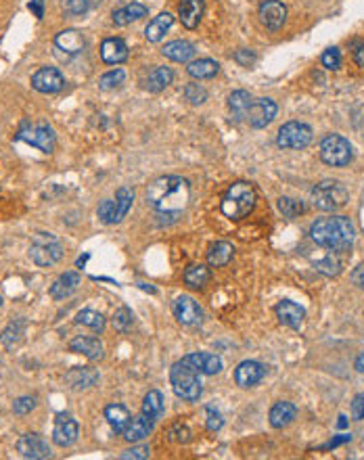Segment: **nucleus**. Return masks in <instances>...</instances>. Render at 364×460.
<instances>
[{
	"label": "nucleus",
	"mask_w": 364,
	"mask_h": 460,
	"mask_svg": "<svg viewBox=\"0 0 364 460\" xmlns=\"http://www.w3.org/2000/svg\"><path fill=\"white\" fill-rule=\"evenodd\" d=\"M70 350L74 354H82L86 356L89 360L96 362V360H103L105 352H103V343L94 337H76L72 343H70Z\"/></svg>",
	"instance_id": "nucleus-22"
},
{
	"label": "nucleus",
	"mask_w": 364,
	"mask_h": 460,
	"mask_svg": "<svg viewBox=\"0 0 364 460\" xmlns=\"http://www.w3.org/2000/svg\"><path fill=\"white\" fill-rule=\"evenodd\" d=\"M80 285H82V276L78 272H65L51 285V298L53 300H65V298L74 295Z\"/></svg>",
	"instance_id": "nucleus-18"
},
{
	"label": "nucleus",
	"mask_w": 364,
	"mask_h": 460,
	"mask_svg": "<svg viewBox=\"0 0 364 460\" xmlns=\"http://www.w3.org/2000/svg\"><path fill=\"white\" fill-rule=\"evenodd\" d=\"M235 61L241 63V65H245V68H249L252 63H256V53H254V51H247V49H241V51L235 53Z\"/></svg>",
	"instance_id": "nucleus-51"
},
{
	"label": "nucleus",
	"mask_w": 364,
	"mask_h": 460,
	"mask_svg": "<svg viewBox=\"0 0 364 460\" xmlns=\"http://www.w3.org/2000/svg\"><path fill=\"white\" fill-rule=\"evenodd\" d=\"M17 141H23L36 149H40L42 153H53L55 149V132L48 124H23L21 130L17 132Z\"/></svg>",
	"instance_id": "nucleus-9"
},
{
	"label": "nucleus",
	"mask_w": 364,
	"mask_h": 460,
	"mask_svg": "<svg viewBox=\"0 0 364 460\" xmlns=\"http://www.w3.org/2000/svg\"><path fill=\"white\" fill-rule=\"evenodd\" d=\"M17 452L23 456V459H32V460H40V459H48L51 456V448L48 444L36 435V433H25L17 440Z\"/></svg>",
	"instance_id": "nucleus-13"
},
{
	"label": "nucleus",
	"mask_w": 364,
	"mask_h": 460,
	"mask_svg": "<svg viewBox=\"0 0 364 460\" xmlns=\"http://www.w3.org/2000/svg\"><path fill=\"white\" fill-rule=\"evenodd\" d=\"M76 322L82 324V326H89V328L96 331V333H100V331L105 328V318H103V314H98V312H94V309H82V312L76 316Z\"/></svg>",
	"instance_id": "nucleus-39"
},
{
	"label": "nucleus",
	"mask_w": 364,
	"mask_h": 460,
	"mask_svg": "<svg viewBox=\"0 0 364 460\" xmlns=\"http://www.w3.org/2000/svg\"><path fill=\"white\" fill-rule=\"evenodd\" d=\"M314 268H316L320 274H325V276H337V274L342 272V264H339V260L333 257V255H327V257L318 260V262L314 264Z\"/></svg>",
	"instance_id": "nucleus-42"
},
{
	"label": "nucleus",
	"mask_w": 364,
	"mask_h": 460,
	"mask_svg": "<svg viewBox=\"0 0 364 460\" xmlns=\"http://www.w3.org/2000/svg\"><path fill=\"white\" fill-rule=\"evenodd\" d=\"M111 324H113L115 331L128 333V331L132 328V324H134V314H132V309H130V307H119V309L113 314Z\"/></svg>",
	"instance_id": "nucleus-40"
},
{
	"label": "nucleus",
	"mask_w": 364,
	"mask_h": 460,
	"mask_svg": "<svg viewBox=\"0 0 364 460\" xmlns=\"http://www.w3.org/2000/svg\"><path fill=\"white\" fill-rule=\"evenodd\" d=\"M218 70H220V65L212 59H199V61L188 63V68H186L188 76L195 77V79H209L218 74Z\"/></svg>",
	"instance_id": "nucleus-36"
},
{
	"label": "nucleus",
	"mask_w": 364,
	"mask_h": 460,
	"mask_svg": "<svg viewBox=\"0 0 364 460\" xmlns=\"http://www.w3.org/2000/svg\"><path fill=\"white\" fill-rule=\"evenodd\" d=\"M352 283H354L356 287L364 289V262L360 264V266L354 268V272H352Z\"/></svg>",
	"instance_id": "nucleus-54"
},
{
	"label": "nucleus",
	"mask_w": 364,
	"mask_h": 460,
	"mask_svg": "<svg viewBox=\"0 0 364 460\" xmlns=\"http://www.w3.org/2000/svg\"><path fill=\"white\" fill-rule=\"evenodd\" d=\"M354 61L364 68V40H356L354 42Z\"/></svg>",
	"instance_id": "nucleus-53"
},
{
	"label": "nucleus",
	"mask_w": 364,
	"mask_h": 460,
	"mask_svg": "<svg viewBox=\"0 0 364 460\" xmlns=\"http://www.w3.org/2000/svg\"><path fill=\"white\" fill-rule=\"evenodd\" d=\"M151 456V450H149V446H136V448H130V450H126L119 459L122 460H138V459H149Z\"/></svg>",
	"instance_id": "nucleus-49"
},
{
	"label": "nucleus",
	"mask_w": 364,
	"mask_h": 460,
	"mask_svg": "<svg viewBox=\"0 0 364 460\" xmlns=\"http://www.w3.org/2000/svg\"><path fill=\"white\" fill-rule=\"evenodd\" d=\"M352 419L354 421H363L364 419V393H358L354 400H352Z\"/></svg>",
	"instance_id": "nucleus-52"
},
{
	"label": "nucleus",
	"mask_w": 364,
	"mask_h": 460,
	"mask_svg": "<svg viewBox=\"0 0 364 460\" xmlns=\"http://www.w3.org/2000/svg\"><path fill=\"white\" fill-rule=\"evenodd\" d=\"M354 369H356L358 373H363L364 375V352L360 354V356H358V358H356V362H354Z\"/></svg>",
	"instance_id": "nucleus-57"
},
{
	"label": "nucleus",
	"mask_w": 364,
	"mask_h": 460,
	"mask_svg": "<svg viewBox=\"0 0 364 460\" xmlns=\"http://www.w3.org/2000/svg\"><path fill=\"white\" fill-rule=\"evenodd\" d=\"M352 157H354V151H352V145L348 139H344L339 134H327L320 141V159L327 165L346 167V165H350Z\"/></svg>",
	"instance_id": "nucleus-7"
},
{
	"label": "nucleus",
	"mask_w": 364,
	"mask_h": 460,
	"mask_svg": "<svg viewBox=\"0 0 364 460\" xmlns=\"http://www.w3.org/2000/svg\"><path fill=\"white\" fill-rule=\"evenodd\" d=\"M30 11H32L38 19H42V17H44V4H42V0H32V2H30Z\"/></svg>",
	"instance_id": "nucleus-55"
},
{
	"label": "nucleus",
	"mask_w": 364,
	"mask_h": 460,
	"mask_svg": "<svg viewBox=\"0 0 364 460\" xmlns=\"http://www.w3.org/2000/svg\"><path fill=\"white\" fill-rule=\"evenodd\" d=\"M164 410H166V406H164V395H162L160 391H155V389L149 391V393L145 395V400H143V414H147L149 419L157 421V419H162Z\"/></svg>",
	"instance_id": "nucleus-37"
},
{
	"label": "nucleus",
	"mask_w": 364,
	"mask_h": 460,
	"mask_svg": "<svg viewBox=\"0 0 364 460\" xmlns=\"http://www.w3.org/2000/svg\"><path fill=\"white\" fill-rule=\"evenodd\" d=\"M352 440V435H342V437H335L327 448H335V446H339V444H344V442H350Z\"/></svg>",
	"instance_id": "nucleus-56"
},
{
	"label": "nucleus",
	"mask_w": 364,
	"mask_h": 460,
	"mask_svg": "<svg viewBox=\"0 0 364 460\" xmlns=\"http://www.w3.org/2000/svg\"><path fill=\"white\" fill-rule=\"evenodd\" d=\"M233 255H235V247L226 241H218L207 251V264L212 268H222L233 260Z\"/></svg>",
	"instance_id": "nucleus-29"
},
{
	"label": "nucleus",
	"mask_w": 364,
	"mask_h": 460,
	"mask_svg": "<svg viewBox=\"0 0 364 460\" xmlns=\"http://www.w3.org/2000/svg\"><path fill=\"white\" fill-rule=\"evenodd\" d=\"M153 419H149L147 414H141V416H132L128 427L124 429V440L126 442H143L145 437H149V433L153 431Z\"/></svg>",
	"instance_id": "nucleus-20"
},
{
	"label": "nucleus",
	"mask_w": 364,
	"mask_h": 460,
	"mask_svg": "<svg viewBox=\"0 0 364 460\" xmlns=\"http://www.w3.org/2000/svg\"><path fill=\"white\" fill-rule=\"evenodd\" d=\"M0 306H2V298H0Z\"/></svg>",
	"instance_id": "nucleus-60"
},
{
	"label": "nucleus",
	"mask_w": 364,
	"mask_h": 460,
	"mask_svg": "<svg viewBox=\"0 0 364 460\" xmlns=\"http://www.w3.org/2000/svg\"><path fill=\"white\" fill-rule=\"evenodd\" d=\"M100 59L107 65H117L128 59V46L122 38H107L100 44Z\"/></svg>",
	"instance_id": "nucleus-19"
},
{
	"label": "nucleus",
	"mask_w": 364,
	"mask_h": 460,
	"mask_svg": "<svg viewBox=\"0 0 364 460\" xmlns=\"http://www.w3.org/2000/svg\"><path fill=\"white\" fill-rule=\"evenodd\" d=\"M98 218L105 222V224H113L115 222V201L111 199H105L100 205H98Z\"/></svg>",
	"instance_id": "nucleus-47"
},
{
	"label": "nucleus",
	"mask_w": 364,
	"mask_h": 460,
	"mask_svg": "<svg viewBox=\"0 0 364 460\" xmlns=\"http://www.w3.org/2000/svg\"><path fill=\"white\" fill-rule=\"evenodd\" d=\"M86 260H89V255H84V257H80V260H78V266L82 268V266L86 264Z\"/></svg>",
	"instance_id": "nucleus-58"
},
{
	"label": "nucleus",
	"mask_w": 364,
	"mask_h": 460,
	"mask_svg": "<svg viewBox=\"0 0 364 460\" xmlns=\"http://www.w3.org/2000/svg\"><path fill=\"white\" fill-rule=\"evenodd\" d=\"M190 201V184L182 176L155 178L147 189V205L160 214L181 216Z\"/></svg>",
	"instance_id": "nucleus-1"
},
{
	"label": "nucleus",
	"mask_w": 364,
	"mask_h": 460,
	"mask_svg": "<svg viewBox=\"0 0 364 460\" xmlns=\"http://www.w3.org/2000/svg\"><path fill=\"white\" fill-rule=\"evenodd\" d=\"M278 210L282 212L285 218L293 220V218H297L299 214H304V203H301V201H295V199H289V197H280V199H278Z\"/></svg>",
	"instance_id": "nucleus-41"
},
{
	"label": "nucleus",
	"mask_w": 364,
	"mask_h": 460,
	"mask_svg": "<svg viewBox=\"0 0 364 460\" xmlns=\"http://www.w3.org/2000/svg\"><path fill=\"white\" fill-rule=\"evenodd\" d=\"M276 103L273 98H258L252 103L249 111H247V122L252 128H266L274 117H276Z\"/></svg>",
	"instance_id": "nucleus-12"
},
{
	"label": "nucleus",
	"mask_w": 364,
	"mask_h": 460,
	"mask_svg": "<svg viewBox=\"0 0 364 460\" xmlns=\"http://www.w3.org/2000/svg\"><path fill=\"white\" fill-rule=\"evenodd\" d=\"M172 23H174V17H172L170 13L157 15V17L145 27V38H147L149 42H160V40L166 36V32L172 27Z\"/></svg>",
	"instance_id": "nucleus-31"
},
{
	"label": "nucleus",
	"mask_w": 364,
	"mask_h": 460,
	"mask_svg": "<svg viewBox=\"0 0 364 460\" xmlns=\"http://www.w3.org/2000/svg\"><path fill=\"white\" fill-rule=\"evenodd\" d=\"M124 79H126L124 70H111V72H107V74L100 76L98 86H100L103 90H113V88H117L119 84H124Z\"/></svg>",
	"instance_id": "nucleus-44"
},
{
	"label": "nucleus",
	"mask_w": 364,
	"mask_h": 460,
	"mask_svg": "<svg viewBox=\"0 0 364 460\" xmlns=\"http://www.w3.org/2000/svg\"><path fill=\"white\" fill-rule=\"evenodd\" d=\"M34 408H36V400H34L32 395H21V397H17V400L13 402V412L19 414V416L30 414Z\"/></svg>",
	"instance_id": "nucleus-45"
},
{
	"label": "nucleus",
	"mask_w": 364,
	"mask_h": 460,
	"mask_svg": "<svg viewBox=\"0 0 364 460\" xmlns=\"http://www.w3.org/2000/svg\"><path fill=\"white\" fill-rule=\"evenodd\" d=\"M23 335H25V320L23 318H17L13 320L0 335V341L6 350H15L21 341H23Z\"/></svg>",
	"instance_id": "nucleus-32"
},
{
	"label": "nucleus",
	"mask_w": 364,
	"mask_h": 460,
	"mask_svg": "<svg viewBox=\"0 0 364 460\" xmlns=\"http://www.w3.org/2000/svg\"><path fill=\"white\" fill-rule=\"evenodd\" d=\"M252 103H254V98H252V94L245 92V90H235V92L228 96V109L233 111V115H235L237 120L247 117V111H249Z\"/></svg>",
	"instance_id": "nucleus-34"
},
{
	"label": "nucleus",
	"mask_w": 364,
	"mask_h": 460,
	"mask_svg": "<svg viewBox=\"0 0 364 460\" xmlns=\"http://www.w3.org/2000/svg\"><path fill=\"white\" fill-rule=\"evenodd\" d=\"M348 189L337 180H323L312 191V203L320 212H337L348 203Z\"/></svg>",
	"instance_id": "nucleus-4"
},
{
	"label": "nucleus",
	"mask_w": 364,
	"mask_h": 460,
	"mask_svg": "<svg viewBox=\"0 0 364 460\" xmlns=\"http://www.w3.org/2000/svg\"><path fill=\"white\" fill-rule=\"evenodd\" d=\"M287 19V6L278 0H264L260 4V21L266 30L271 32H276L282 27Z\"/></svg>",
	"instance_id": "nucleus-16"
},
{
	"label": "nucleus",
	"mask_w": 364,
	"mask_h": 460,
	"mask_svg": "<svg viewBox=\"0 0 364 460\" xmlns=\"http://www.w3.org/2000/svg\"><path fill=\"white\" fill-rule=\"evenodd\" d=\"M170 381H172V389L174 393L186 400V402H197L203 393V387H201V379H199V373L195 369H190L188 364L184 362H176L170 371Z\"/></svg>",
	"instance_id": "nucleus-5"
},
{
	"label": "nucleus",
	"mask_w": 364,
	"mask_h": 460,
	"mask_svg": "<svg viewBox=\"0 0 364 460\" xmlns=\"http://www.w3.org/2000/svg\"><path fill=\"white\" fill-rule=\"evenodd\" d=\"M65 11L70 15H82L89 11V0H65Z\"/></svg>",
	"instance_id": "nucleus-50"
},
{
	"label": "nucleus",
	"mask_w": 364,
	"mask_h": 460,
	"mask_svg": "<svg viewBox=\"0 0 364 460\" xmlns=\"http://www.w3.org/2000/svg\"><path fill=\"white\" fill-rule=\"evenodd\" d=\"M342 421H339V427H346L348 425V421H346V416H339Z\"/></svg>",
	"instance_id": "nucleus-59"
},
{
	"label": "nucleus",
	"mask_w": 364,
	"mask_h": 460,
	"mask_svg": "<svg viewBox=\"0 0 364 460\" xmlns=\"http://www.w3.org/2000/svg\"><path fill=\"white\" fill-rule=\"evenodd\" d=\"M295 416H297L295 404H291V402H276L273 408H271L268 421H271V425H273L274 429H282V427L291 425Z\"/></svg>",
	"instance_id": "nucleus-25"
},
{
	"label": "nucleus",
	"mask_w": 364,
	"mask_h": 460,
	"mask_svg": "<svg viewBox=\"0 0 364 460\" xmlns=\"http://www.w3.org/2000/svg\"><path fill=\"white\" fill-rule=\"evenodd\" d=\"M65 381L72 389L80 391V389H91L96 385L98 381V373L94 369H89V366H76L72 369L67 375H65Z\"/></svg>",
	"instance_id": "nucleus-24"
},
{
	"label": "nucleus",
	"mask_w": 364,
	"mask_h": 460,
	"mask_svg": "<svg viewBox=\"0 0 364 460\" xmlns=\"http://www.w3.org/2000/svg\"><path fill=\"white\" fill-rule=\"evenodd\" d=\"M147 13H149V8H147L145 4H141V2H130V4H126V6L113 11V23H115V25H128V23H132V21H138V19L147 17Z\"/></svg>",
	"instance_id": "nucleus-28"
},
{
	"label": "nucleus",
	"mask_w": 364,
	"mask_h": 460,
	"mask_svg": "<svg viewBox=\"0 0 364 460\" xmlns=\"http://www.w3.org/2000/svg\"><path fill=\"white\" fill-rule=\"evenodd\" d=\"M63 86H65V77L55 68H42L32 76V88L42 94H55L63 90Z\"/></svg>",
	"instance_id": "nucleus-11"
},
{
	"label": "nucleus",
	"mask_w": 364,
	"mask_h": 460,
	"mask_svg": "<svg viewBox=\"0 0 364 460\" xmlns=\"http://www.w3.org/2000/svg\"><path fill=\"white\" fill-rule=\"evenodd\" d=\"M203 0H182L178 6V17H181L182 25L188 30H195L201 21L203 15Z\"/></svg>",
	"instance_id": "nucleus-26"
},
{
	"label": "nucleus",
	"mask_w": 364,
	"mask_h": 460,
	"mask_svg": "<svg viewBox=\"0 0 364 460\" xmlns=\"http://www.w3.org/2000/svg\"><path fill=\"white\" fill-rule=\"evenodd\" d=\"M172 79H174V74L170 68H155L147 77V88L151 92H162L164 88L172 84Z\"/></svg>",
	"instance_id": "nucleus-38"
},
{
	"label": "nucleus",
	"mask_w": 364,
	"mask_h": 460,
	"mask_svg": "<svg viewBox=\"0 0 364 460\" xmlns=\"http://www.w3.org/2000/svg\"><path fill=\"white\" fill-rule=\"evenodd\" d=\"M310 236L316 245L331 251H348L354 245V226L346 216L316 220L310 226Z\"/></svg>",
	"instance_id": "nucleus-2"
},
{
	"label": "nucleus",
	"mask_w": 364,
	"mask_h": 460,
	"mask_svg": "<svg viewBox=\"0 0 364 460\" xmlns=\"http://www.w3.org/2000/svg\"><path fill=\"white\" fill-rule=\"evenodd\" d=\"M256 207V189L249 182H235L222 199V214L230 220H243Z\"/></svg>",
	"instance_id": "nucleus-3"
},
{
	"label": "nucleus",
	"mask_w": 364,
	"mask_h": 460,
	"mask_svg": "<svg viewBox=\"0 0 364 460\" xmlns=\"http://www.w3.org/2000/svg\"><path fill=\"white\" fill-rule=\"evenodd\" d=\"M264 375H266L264 364H260V362H256V360H245V362H241V364L237 366V371H235V381H237L239 387L247 389V387H254V385L260 383V381L264 379Z\"/></svg>",
	"instance_id": "nucleus-17"
},
{
	"label": "nucleus",
	"mask_w": 364,
	"mask_h": 460,
	"mask_svg": "<svg viewBox=\"0 0 364 460\" xmlns=\"http://www.w3.org/2000/svg\"><path fill=\"white\" fill-rule=\"evenodd\" d=\"M105 419H107V423H109V427L115 431V433H124V429L128 427V423H130V412H128V408L126 406H122V404H109L107 408H105Z\"/></svg>",
	"instance_id": "nucleus-30"
},
{
	"label": "nucleus",
	"mask_w": 364,
	"mask_h": 460,
	"mask_svg": "<svg viewBox=\"0 0 364 460\" xmlns=\"http://www.w3.org/2000/svg\"><path fill=\"white\" fill-rule=\"evenodd\" d=\"M78 433H80V427H78V423H76L70 414H59V416L55 419L53 442H55L59 448H67V446L76 444Z\"/></svg>",
	"instance_id": "nucleus-10"
},
{
	"label": "nucleus",
	"mask_w": 364,
	"mask_h": 460,
	"mask_svg": "<svg viewBox=\"0 0 364 460\" xmlns=\"http://www.w3.org/2000/svg\"><path fill=\"white\" fill-rule=\"evenodd\" d=\"M323 65L327 68V70H339L342 68V53H339V49H327L325 53H323Z\"/></svg>",
	"instance_id": "nucleus-46"
},
{
	"label": "nucleus",
	"mask_w": 364,
	"mask_h": 460,
	"mask_svg": "<svg viewBox=\"0 0 364 460\" xmlns=\"http://www.w3.org/2000/svg\"><path fill=\"white\" fill-rule=\"evenodd\" d=\"M113 201H115V222L113 224H117L128 216V212L132 207V201H134V191L128 189V186H122V189H117Z\"/></svg>",
	"instance_id": "nucleus-35"
},
{
	"label": "nucleus",
	"mask_w": 364,
	"mask_h": 460,
	"mask_svg": "<svg viewBox=\"0 0 364 460\" xmlns=\"http://www.w3.org/2000/svg\"><path fill=\"white\" fill-rule=\"evenodd\" d=\"M182 362L188 364L190 369H195L199 375H218L222 371V360L216 354H207V352L186 354L182 358Z\"/></svg>",
	"instance_id": "nucleus-14"
},
{
	"label": "nucleus",
	"mask_w": 364,
	"mask_h": 460,
	"mask_svg": "<svg viewBox=\"0 0 364 460\" xmlns=\"http://www.w3.org/2000/svg\"><path fill=\"white\" fill-rule=\"evenodd\" d=\"M184 98L188 101V103H193V105H201V103H205L207 101V90L201 86V84H186L184 86Z\"/></svg>",
	"instance_id": "nucleus-43"
},
{
	"label": "nucleus",
	"mask_w": 364,
	"mask_h": 460,
	"mask_svg": "<svg viewBox=\"0 0 364 460\" xmlns=\"http://www.w3.org/2000/svg\"><path fill=\"white\" fill-rule=\"evenodd\" d=\"M274 312H276V318L280 320V324H285L289 328H299L304 322V316H306L304 307L297 306L295 302H289V300L280 302L274 307Z\"/></svg>",
	"instance_id": "nucleus-21"
},
{
	"label": "nucleus",
	"mask_w": 364,
	"mask_h": 460,
	"mask_svg": "<svg viewBox=\"0 0 364 460\" xmlns=\"http://www.w3.org/2000/svg\"><path fill=\"white\" fill-rule=\"evenodd\" d=\"M55 46L67 55H78L84 51V36L78 30H63L55 38Z\"/></svg>",
	"instance_id": "nucleus-23"
},
{
	"label": "nucleus",
	"mask_w": 364,
	"mask_h": 460,
	"mask_svg": "<svg viewBox=\"0 0 364 460\" xmlns=\"http://www.w3.org/2000/svg\"><path fill=\"white\" fill-rule=\"evenodd\" d=\"M172 309H174L176 320H178L181 324H184V326H197V324L201 322V316H203L199 304H197L193 298H188V295L176 298L174 304H172Z\"/></svg>",
	"instance_id": "nucleus-15"
},
{
	"label": "nucleus",
	"mask_w": 364,
	"mask_h": 460,
	"mask_svg": "<svg viewBox=\"0 0 364 460\" xmlns=\"http://www.w3.org/2000/svg\"><path fill=\"white\" fill-rule=\"evenodd\" d=\"M162 55L170 61H176V63H186L195 57V46L186 40H174V42H168L164 49H162Z\"/></svg>",
	"instance_id": "nucleus-27"
},
{
	"label": "nucleus",
	"mask_w": 364,
	"mask_h": 460,
	"mask_svg": "<svg viewBox=\"0 0 364 460\" xmlns=\"http://www.w3.org/2000/svg\"><path fill=\"white\" fill-rule=\"evenodd\" d=\"M30 257H32V262H34L36 266L48 268V266H55V264L63 257V247H61V243H59L53 234L38 232V234H34V238H32Z\"/></svg>",
	"instance_id": "nucleus-6"
},
{
	"label": "nucleus",
	"mask_w": 364,
	"mask_h": 460,
	"mask_svg": "<svg viewBox=\"0 0 364 460\" xmlns=\"http://www.w3.org/2000/svg\"><path fill=\"white\" fill-rule=\"evenodd\" d=\"M310 141H312V128L301 122H287L285 126H280L276 136V145L280 149H293V151L308 147Z\"/></svg>",
	"instance_id": "nucleus-8"
},
{
	"label": "nucleus",
	"mask_w": 364,
	"mask_h": 460,
	"mask_svg": "<svg viewBox=\"0 0 364 460\" xmlns=\"http://www.w3.org/2000/svg\"><path fill=\"white\" fill-rule=\"evenodd\" d=\"M212 279V272L205 264H190L186 270H184V283L193 289H201L209 283Z\"/></svg>",
	"instance_id": "nucleus-33"
},
{
	"label": "nucleus",
	"mask_w": 364,
	"mask_h": 460,
	"mask_svg": "<svg viewBox=\"0 0 364 460\" xmlns=\"http://www.w3.org/2000/svg\"><path fill=\"white\" fill-rule=\"evenodd\" d=\"M205 414H207V429H209V431H220V429H222V425H224V419H222V414H220L218 410H214L212 406H209V408H205Z\"/></svg>",
	"instance_id": "nucleus-48"
}]
</instances>
